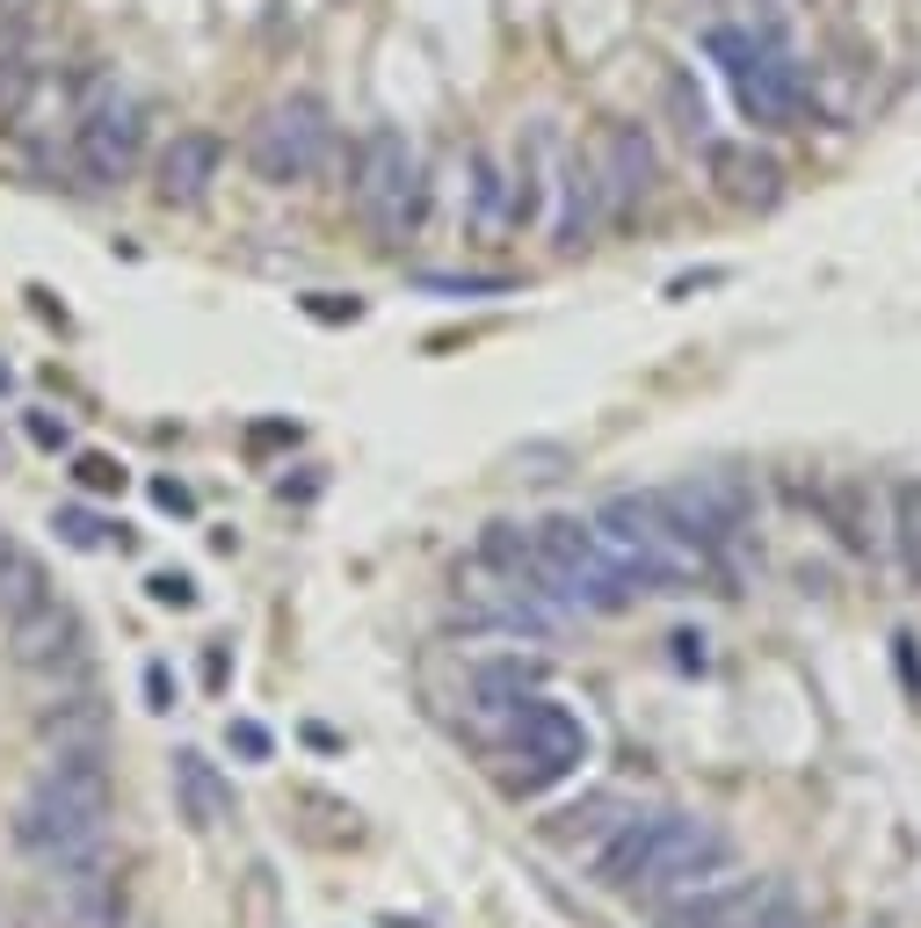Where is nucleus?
Instances as JSON below:
<instances>
[{"instance_id":"obj_13","label":"nucleus","mask_w":921,"mask_h":928,"mask_svg":"<svg viewBox=\"0 0 921 928\" xmlns=\"http://www.w3.org/2000/svg\"><path fill=\"white\" fill-rule=\"evenodd\" d=\"M631 820H639V806H631V798H617V790H595V798H581V806H566V812L552 820V841L595 871V863L609 856V841L625 834Z\"/></svg>"},{"instance_id":"obj_18","label":"nucleus","mask_w":921,"mask_h":928,"mask_svg":"<svg viewBox=\"0 0 921 928\" xmlns=\"http://www.w3.org/2000/svg\"><path fill=\"white\" fill-rule=\"evenodd\" d=\"M465 204H472V232H508V160H494L487 145H472L465 160Z\"/></svg>"},{"instance_id":"obj_2","label":"nucleus","mask_w":921,"mask_h":928,"mask_svg":"<svg viewBox=\"0 0 921 928\" xmlns=\"http://www.w3.org/2000/svg\"><path fill=\"white\" fill-rule=\"evenodd\" d=\"M102 827H109V769H102V754H58L52 769L30 784V798H22V812H15V841L30 849V856L58 863V871L95 856Z\"/></svg>"},{"instance_id":"obj_8","label":"nucleus","mask_w":921,"mask_h":928,"mask_svg":"<svg viewBox=\"0 0 921 928\" xmlns=\"http://www.w3.org/2000/svg\"><path fill=\"white\" fill-rule=\"evenodd\" d=\"M516 754L530 762V784L544 776H574L588 762V725L552 697H522L516 703Z\"/></svg>"},{"instance_id":"obj_17","label":"nucleus","mask_w":921,"mask_h":928,"mask_svg":"<svg viewBox=\"0 0 921 928\" xmlns=\"http://www.w3.org/2000/svg\"><path fill=\"white\" fill-rule=\"evenodd\" d=\"M58 914H66V928H117L123 921L117 877L87 871V863H66V877H58Z\"/></svg>"},{"instance_id":"obj_1","label":"nucleus","mask_w":921,"mask_h":928,"mask_svg":"<svg viewBox=\"0 0 921 928\" xmlns=\"http://www.w3.org/2000/svg\"><path fill=\"white\" fill-rule=\"evenodd\" d=\"M733 863V841L718 820H704V812H639V820L625 827V834L609 841V856L595 863V877L603 885H617V893H696L704 877H718Z\"/></svg>"},{"instance_id":"obj_28","label":"nucleus","mask_w":921,"mask_h":928,"mask_svg":"<svg viewBox=\"0 0 921 928\" xmlns=\"http://www.w3.org/2000/svg\"><path fill=\"white\" fill-rule=\"evenodd\" d=\"M755 928H805V914L791 907V899H777V907H769V914H762V921H755Z\"/></svg>"},{"instance_id":"obj_20","label":"nucleus","mask_w":921,"mask_h":928,"mask_svg":"<svg viewBox=\"0 0 921 928\" xmlns=\"http://www.w3.org/2000/svg\"><path fill=\"white\" fill-rule=\"evenodd\" d=\"M52 596V580H44V559H36L30 544H0V616L15 624L22 610Z\"/></svg>"},{"instance_id":"obj_14","label":"nucleus","mask_w":921,"mask_h":928,"mask_svg":"<svg viewBox=\"0 0 921 928\" xmlns=\"http://www.w3.org/2000/svg\"><path fill=\"white\" fill-rule=\"evenodd\" d=\"M777 885H696L690 899H675V907H661V928H755L769 907H777Z\"/></svg>"},{"instance_id":"obj_21","label":"nucleus","mask_w":921,"mask_h":928,"mask_svg":"<svg viewBox=\"0 0 921 928\" xmlns=\"http://www.w3.org/2000/svg\"><path fill=\"white\" fill-rule=\"evenodd\" d=\"M661 102H668V117H675V131L690 145L712 139V102H704V88L690 80V66H668L661 73Z\"/></svg>"},{"instance_id":"obj_12","label":"nucleus","mask_w":921,"mask_h":928,"mask_svg":"<svg viewBox=\"0 0 921 928\" xmlns=\"http://www.w3.org/2000/svg\"><path fill=\"white\" fill-rule=\"evenodd\" d=\"M44 95V58H36V22L8 15L0 22V131H22V117Z\"/></svg>"},{"instance_id":"obj_27","label":"nucleus","mask_w":921,"mask_h":928,"mask_svg":"<svg viewBox=\"0 0 921 928\" xmlns=\"http://www.w3.org/2000/svg\"><path fill=\"white\" fill-rule=\"evenodd\" d=\"M153 596L160 602H196V588H189V574H153Z\"/></svg>"},{"instance_id":"obj_11","label":"nucleus","mask_w":921,"mask_h":928,"mask_svg":"<svg viewBox=\"0 0 921 928\" xmlns=\"http://www.w3.org/2000/svg\"><path fill=\"white\" fill-rule=\"evenodd\" d=\"M704 167H712L718 196L740 210H769L783 196V167L755 139H704Z\"/></svg>"},{"instance_id":"obj_16","label":"nucleus","mask_w":921,"mask_h":928,"mask_svg":"<svg viewBox=\"0 0 921 928\" xmlns=\"http://www.w3.org/2000/svg\"><path fill=\"white\" fill-rule=\"evenodd\" d=\"M174 798H182V820L189 827H226L232 820V784L210 769L196 747L174 754Z\"/></svg>"},{"instance_id":"obj_23","label":"nucleus","mask_w":921,"mask_h":928,"mask_svg":"<svg viewBox=\"0 0 921 928\" xmlns=\"http://www.w3.org/2000/svg\"><path fill=\"white\" fill-rule=\"evenodd\" d=\"M892 523H900V559H907V574L921 580V479H900V487H892Z\"/></svg>"},{"instance_id":"obj_9","label":"nucleus","mask_w":921,"mask_h":928,"mask_svg":"<svg viewBox=\"0 0 921 928\" xmlns=\"http://www.w3.org/2000/svg\"><path fill=\"white\" fill-rule=\"evenodd\" d=\"M160 204H174V210H196L210 189H218V175H226V139L218 131H174L167 145H160Z\"/></svg>"},{"instance_id":"obj_5","label":"nucleus","mask_w":921,"mask_h":928,"mask_svg":"<svg viewBox=\"0 0 921 928\" xmlns=\"http://www.w3.org/2000/svg\"><path fill=\"white\" fill-rule=\"evenodd\" d=\"M139 160H145V109L95 73L87 102H80V123H73V145H66L73 182L80 189H123L139 175Z\"/></svg>"},{"instance_id":"obj_4","label":"nucleus","mask_w":921,"mask_h":928,"mask_svg":"<svg viewBox=\"0 0 921 928\" xmlns=\"http://www.w3.org/2000/svg\"><path fill=\"white\" fill-rule=\"evenodd\" d=\"M538 552H544V580L566 610H625L631 596H646L631 566L603 544V529L581 523V515H552L538 523Z\"/></svg>"},{"instance_id":"obj_24","label":"nucleus","mask_w":921,"mask_h":928,"mask_svg":"<svg viewBox=\"0 0 921 928\" xmlns=\"http://www.w3.org/2000/svg\"><path fill=\"white\" fill-rule=\"evenodd\" d=\"M421 291H435V298H501L508 276H443V269H429Z\"/></svg>"},{"instance_id":"obj_7","label":"nucleus","mask_w":921,"mask_h":928,"mask_svg":"<svg viewBox=\"0 0 921 928\" xmlns=\"http://www.w3.org/2000/svg\"><path fill=\"white\" fill-rule=\"evenodd\" d=\"M588 160H595L609 218H631V210L653 204V189H661V145H653V131H646L639 117H609Z\"/></svg>"},{"instance_id":"obj_26","label":"nucleus","mask_w":921,"mask_h":928,"mask_svg":"<svg viewBox=\"0 0 921 928\" xmlns=\"http://www.w3.org/2000/svg\"><path fill=\"white\" fill-rule=\"evenodd\" d=\"M58 529H66L73 544H102V523H95V515H80V509H66V515H58Z\"/></svg>"},{"instance_id":"obj_25","label":"nucleus","mask_w":921,"mask_h":928,"mask_svg":"<svg viewBox=\"0 0 921 928\" xmlns=\"http://www.w3.org/2000/svg\"><path fill=\"white\" fill-rule=\"evenodd\" d=\"M80 487L117 493V487H123V465H109V457H80Z\"/></svg>"},{"instance_id":"obj_3","label":"nucleus","mask_w":921,"mask_h":928,"mask_svg":"<svg viewBox=\"0 0 921 928\" xmlns=\"http://www.w3.org/2000/svg\"><path fill=\"white\" fill-rule=\"evenodd\" d=\"M429 196H435V182H429V160L414 153V139L400 123H370L356 139V160H348V204H356V218L384 247H407L429 226Z\"/></svg>"},{"instance_id":"obj_15","label":"nucleus","mask_w":921,"mask_h":928,"mask_svg":"<svg viewBox=\"0 0 921 928\" xmlns=\"http://www.w3.org/2000/svg\"><path fill=\"white\" fill-rule=\"evenodd\" d=\"M603 218H609V204H603V182H595V160L588 153H566V160H559V218H552V240L574 254V247L595 240Z\"/></svg>"},{"instance_id":"obj_10","label":"nucleus","mask_w":921,"mask_h":928,"mask_svg":"<svg viewBox=\"0 0 921 928\" xmlns=\"http://www.w3.org/2000/svg\"><path fill=\"white\" fill-rule=\"evenodd\" d=\"M8 653H15L22 667H73L87 653L80 610H66L58 596H44L36 610H22L15 624H8Z\"/></svg>"},{"instance_id":"obj_6","label":"nucleus","mask_w":921,"mask_h":928,"mask_svg":"<svg viewBox=\"0 0 921 928\" xmlns=\"http://www.w3.org/2000/svg\"><path fill=\"white\" fill-rule=\"evenodd\" d=\"M334 160V117L319 95H283L277 109H261V123L247 131V167L269 189H297Z\"/></svg>"},{"instance_id":"obj_19","label":"nucleus","mask_w":921,"mask_h":928,"mask_svg":"<svg viewBox=\"0 0 921 928\" xmlns=\"http://www.w3.org/2000/svg\"><path fill=\"white\" fill-rule=\"evenodd\" d=\"M44 740H52L58 754H102L109 711L95 697H73V703H58V711H44Z\"/></svg>"},{"instance_id":"obj_22","label":"nucleus","mask_w":921,"mask_h":928,"mask_svg":"<svg viewBox=\"0 0 921 928\" xmlns=\"http://www.w3.org/2000/svg\"><path fill=\"white\" fill-rule=\"evenodd\" d=\"M544 160L538 153H522L516 167H508V232H522V226H538L544 218Z\"/></svg>"}]
</instances>
